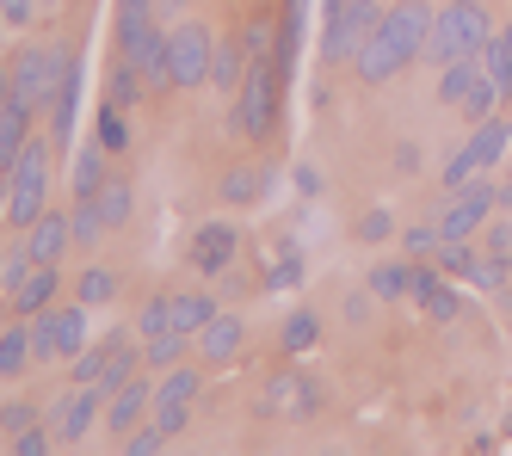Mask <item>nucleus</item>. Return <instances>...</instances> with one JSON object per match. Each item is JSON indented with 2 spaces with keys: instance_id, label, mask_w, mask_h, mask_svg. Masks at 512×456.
Returning <instances> with one entry per match:
<instances>
[{
  "instance_id": "obj_1",
  "label": "nucleus",
  "mask_w": 512,
  "mask_h": 456,
  "mask_svg": "<svg viewBox=\"0 0 512 456\" xmlns=\"http://www.w3.org/2000/svg\"><path fill=\"white\" fill-rule=\"evenodd\" d=\"M426 37H432V7L426 0H389V13L377 19V31L358 44V81L364 87H389L408 62L426 56Z\"/></svg>"
},
{
  "instance_id": "obj_2",
  "label": "nucleus",
  "mask_w": 512,
  "mask_h": 456,
  "mask_svg": "<svg viewBox=\"0 0 512 456\" xmlns=\"http://www.w3.org/2000/svg\"><path fill=\"white\" fill-rule=\"evenodd\" d=\"M284 81L290 74L278 68V56H253L247 62V81L235 87V136L266 148L278 136V118H284Z\"/></svg>"
},
{
  "instance_id": "obj_3",
  "label": "nucleus",
  "mask_w": 512,
  "mask_h": 456,
  "mask_svg": "<svg viewBox=\"0 0 512 456\" xmlns=\"http://www.w3.org/2000/svg\"><path fill=\"white\" fill-rule=\"evenodd\" d=\"M494 13H488V0H445V7L432 13V37H426V62L432 68H445L457 56H482V44L494 37Z\"/></svg>"
},
{
  "instance_id": "obj_4",
  "label": "nucleus",
  "mask_w": 512,
  "mask_h": 456,
  "mask_svg": "<svg viewBox=\"0 0 512 456\" xmlns=\"http://www.w3.org/2000/svg\"><path fill=\"white\" fill-rule=\"evenodd\" d=\"M50 167H56V142H50V136H31V142L19 148L13 173H7V204H0V216H7L19 235L50 210V204H44V198H50Z\"/></svg>"
},
{
  "instance_id": "obj_5",
  "label": "nucleus",
  "mask_w": 512,
  "mask_h": 456,
  "mask_svg": "<svg viewBox=\"0 0 512 456\" xmlns=\"http://www.w3.org/2000/svg\"><path fill=\"white\" fill-rule=\"evenodd\" d=\"M31 352H38V370L62 364V358H81L87 352V302L75 296L68 309H38L31 315Z\"/></svg>"
},
{
  "instance_id": "obj_6",
  "label": "nucleus",
  "mask_w": 512,
  "mask_h": 456,
  "mask_svg": "<svg viewBox=\"0 0 512 456\" xmlns=\"http://www.w3.org/2000/svg\"><path fill=\"white\" fill-rule=\"evenodd\" d=\"M167 56H173V93H198L210 87V62H216V31L204 19H173L167 31Z\"/></svg>"
},
{
  "instance_id": "obj_7",
  "label": "nucleus",
  "mask_w": 512,
  "mask_h": 456,
  "mask_svg": "<svg viewBox=\"0 0 512 456\" xmlns=\"http://www.w3.org/2000/svg\"><path fill=\"white\" fill-rule=\"evenodd\" d=\"M389 7H364V0H327V31H321V62L327 68H346L358 62V44L377 31Z\"/></svg>"
},
{
  "instance_id": "obj_8",
  "label": "nucleus",
  "mask_w": 512,
  "mask_h": 456,
  "mask_svg": "<svg viewBox=\"0 0 512 456\" xmlns=\"http://www.w3.org/2000/svg\"><path fill=\"white\" fill-rule=\"evenodd\" d=\"M7 68H13V93L44 111L50 93H56V81H62V68H68V50H56V44H19Z\"/></svg>"
},
{
  "instance_id": "obj_9",
  "label": "nucleus",
  "mask_w": 512,
  "mask_h": 456,
  "mask_svg": "<svg viewBox=\"0 0 512 456\" xmlns=\"http://www.w3.org/2000/svg\"><path fill=\"white\" fill-rule=\"evenodd\" d=\"M44 420L56 426L62 450L87 444V438H93V432L105 426V389H99V383H87V389H68V395H56V401L44 407Z\"/></svg>"
},
{
  "instance_id": "obj_10",
  "label": "nucleus",
  "mask_w": 512,
  "mask_h": 456,
  "mask_svg": "<svg viewBox=\"0 0 512 456\" xmlns=\"http://www.w3.org/2000/svg\"><path fill=\"white\" fill-rule=\"evenodd\" d=\"M494 210H500V185L475 179V185H463V192H451L445 210H438L432 222H438V235H445V241H475Z\"/></svg>"
},
{
  "instance_id": "obj_11",
  "label": "nucleus",
  "mask_w": 512,
  "mask_h": 456,
  "mask_svg": "<svg viewBox=\"0 0 512 456\" xmlns=\"http://www.w3.org/2000/svg\"><path fill=\"white\" fill-rule=\"evenodd\" d=\"M235 253H241V228L223 222V216H216V222H198L192 241H186V265H192L198 278H223L229 265H235Z\"/></svg>"
},
{
  "instance_id": "obj_12",
  "label": "nucleus",
  "mask_w": 512,
  "mask_h": 456,
  "mask_svg": "<svg viewBox=\"0 0 512 456\" xmlns=\"http://www.w3.org/2000/svg\"><path fill=\"white\" fill-rule=\"evenodd\" d=\"M149 413H155V376H130V383L124 389H112V401H105V432H112V438H130L142 420H149Z\"/></svg>"
},
{
  "instance_id": "obj_13",
  "label": "nucleus",
  "mask_w": 512,
  "mask_h": 456,
  "mask_svg": "<svg viewBox=\"0 0 512 456\" xmlns=\"http://www.w3.org/2000/svg\"><path fill=\"white\" fill-rule=\"evenodd\" d=\"M266 407L278 413V420H315L321 389L309 383V370H278L272 383H266Z\"/></svg>"
},
{
  "instance_id": "obj_14",
  "label": "nucleus",
  "mask_w": 512,
  "mask_h": 456,
  "mask_svg": "<svg viewBox=\"0 0 512 456\" xmlns=\"http://www.w3.org/2000/svg\"><path fill=\"white\" fill-rule=\"evenodd\" d=\"M25 247L38 265H62V253L75 247V210H44L38 222L25 228Z\"/></svg>"
},
{
  "instance_id": "obj_15",
  "label": "nucleus",
  "mask_w": 512,
  "mask_h": 456,
  "mask_svg": "<svg viewBox=\"0 0 512 456\" xmlns=\"http://www.w3.org/2000/svg\"><path fill=\"white\" fill-rule=\"evenodd\" d=\"M161 25H167V19H161ZM161 25L142 31L136 50H124V56L136 62V74H142V87H149V93H167V87H173V56H167V31H161Z\"/></svg>"
},
{
  "instance_id": "obj_16",
  "label": "nucleus",
  "mask_w": 512,
  "mask_h": 456,
  "mask_svg": "<svg viewBox=\"0 0 512 456\" xmlns=\"http://www.w3.org/2000/svg\"><path fill=\"white\" fill-rule=\"evenodd\" d=\"M192 346H198V358H204L210 370H223V364H235L241 346H247V321H241V315H216V321L192 339Z\"/></svg>"
},
{
  "instance_id": "obj_17",
  "label": "nucleus",
  "mask_w": 512,
  "mask_h": 456,
  "mask_svg": "<svg viewBox=\"0 0 512 456\" xmlns=\"http://www.w3.org/2000/svg\"><path fill=\"white\" fill-rule=\"evenodd\" d=\"M75 99H81V68H75V56H68L62 81H56V93H50V105H44V136H50L56 148H68V130H75Z\"/></svg>"
},
{
  "instance_id": "obj_18",
  "label": "nucleus",
  "mask_w": 512,
  "mask_h": 456,
  "mask_svg": "<svg viewBox=\"0 0 512 456\" xmlns=\"http://www.w3.org/2000/svg\"><path fill=\"white\" fill-rule=\"evenodd\" d=\"M469 155H475V167L482 173H494V167H506V148H512V118L506 111H494V118H482V124H469Z\"/></svg>"
},
{
  "instance_id": "obj_19",
  "label": "nucleus",
  "mask_w": 512,
  "mask_h": 456,
  "mask_svg": "<svg viewBox=\"0 0 512 456\" xmlns=\"http://www.w3.org/2000/svg\"><path fill=\"white\" fill-rule=\"evenodd\" d=\"M38 118H44V111H38V105H25L19 93L7 99V111H0V179L13 173V161H19V148L31 142V124H38Z\"/></svg>"
},
{
  "instance_id": "obj_20",
  "label": "nucleus",
  "mask_w": 512,
  "mask_h": 456,
  "mask_svg": "<svg viewBox=\"0 0 512 456\" xmlns=\"http://www.w3.org/2000/svg\"><path fill=\"white\" fill-rule=\"evenodd\" d=\"M272 192V173L260 167V161H235L229 173H223V185H216V198H223L229 210H247V204H260Z\"/></svg>"
},
{
  "instance_id": "obj_21",
  "label": "nucleus",
  "mask_w": 512,
  "mask_h": 456,
  "mask_svg": "<svg viewBox=\"0 0 512 456\" xmlns=\"http://www.w3.org/2000/svg\"><path fill=\"white\" fill-rule=\"evenodd\" d=\"M38 370V352H31V321H7L0 327V383H13V376H31Z\"/></svg>"
},
{
  "instance_id": "obj_22",
  "label": "nucleus",
  "mask_w": 512,
  "mask_h": 456,
  "mask_svg": "<svg viewBox=\"0 0 512 456\" xmlns=\"http://www.w3.org/2000/svg\"><path fill=\"white\" fill-rule=\"evenodd\" d=\"M149 25H161L155 0H118V7H112V50H136Z\"/></svg>"
},
{
  "instance_id": "obj_23",
  "label": "nucleus",
  "mask_w": 512,
  "mask_h": 456,
  "mask_svg": "<svg viewBox=\"0 0 512 456\" xmlns=\"http://www.w3.org/2000/svg\"><path fill=\"white\" fill-rule=\"evenodd\" d=\"M56 284H62V265H31V278L7 296V302H13V315L31 321L38 309H50V302H56Z\"/></svg>"
},
{
  "instance_id": "obj_24",
  "label": "nucleus",
  "mask_w": 512,
  "mask_h": 456,
  "mask_svg": "<svg viewBox=\"0 0 512 456\" xmlns=\"http://www.w3.org/2000/svg\"><path fill=\"white\" fill-rule=\"evenodd\" d=\"M186 358H198V346H192V333H186V327H161V333L142 339V364H149L155 376L173 370V364H186Z\"/></svg>"
},
{
  "instance_id": "obj_25",
  "label": "nucleus",
  "mask_w": 512,
  "mask_h": 456,
  "mask_svg": "<svg viewBox=\"0 0 512 456\" xmlns=\"http://www.w3.org/2000/svg\"><path fill=\"white\" fill-rule=\"evenodd\" d=\"M216 315H223V309H216V296H210V290H173V327H186L192 339H198Z\"/></svg>"
},
{
  "instance_id": "obj_26",
  "label": "nucleus",
  "mask_w": 512,
  "mask_h": 456,
  "mask_svg": "<svg viewBox=\"0 0 512 456\" xmlns=\"http://www.w3.org/2000/svg\"><path fill=\"white\" fill-rule=\"evenodd\" d=\"M142 93H149V87H142V74H136V62L124 56V50H112V62H105V99H112V105H136Z\"/></svg>"
},
{
  "instance_id": "obj_27",
  "label": "nucleus",
  "mask_w": 512,
  "mask_h": 456,
  "mask_svg": "<svg viewBox=\"0 0 512 456\" xmlns=\"http://www.w3.org/2000/svg\"><path fill=\"white\" fill-rule=\"evenodd\" d=\"M247 62H253V56H247V44H223V37H216V62H210V87L235 99V87L247 81Z\"/></svg>"
},
{
  "instance_id": "obj_28",
  "label": "nucleus",
  "mask_w": 512,
  "mask_h": 456,
  "mask_svg": "<svg viewBox=\"0 0 512 456\" xmlns=\"http://www.w3.org/2000/svg\"><path fill=\"white\" fill-rule=\"evenodd\" d=\"M278 346H284V358L315 352V346H321V315H315V309H290V315H284V333H278Z\"/></svg>"
},
{
  "instance_id": "obj_29",
  "label": "nucleus",
  "mask_w": 512,
  "mask_h": 456,
  "mask_svg": "<svg viewBox=\"0 0 512 456\" xmlns=\"http://www.w3.org/2000/svg\"><path fill=\"white\" fill-rule=\"evenodd\" d=\"M93 142H99L105 155L118 161L124 148H130V111H124V105H112V99H105V105H99V118H93Z\"/></svg>"
},
{
  "instance_id": "obj_30",
  "label": "nucleus",
  "mask_w": 512,
  "mask_h": 456,
  "mask_svg": "<svg viewBox=\"0 0 512 456\" xmlns=\"http://www.w3.org/2000/svg\"><path fill=\"white\" fill-rule=\"evenodd\" d=\"M475 81H482V56H457V62L438 68V99L457 111V105H463V93H469Z\"/></svg>"
},
{
  "instance_id": "obj_31",
  "label": "nucleus",
  "mask_w": 512,
  "mask_h": 456,
  "mask_svg": "<svg viewBox=\"0 0 512 456\" xmlns=\"http://www.w3.org/2000/svg\"><path fill=\"white\" fill-rule=\"evenodd\" d=\"M438 272L445 278H457V284H469L475 278V265H482V241H438Z\"/></svg>"
},
{
  "instance_id": "obj_32",
  "label": "nucleus",
  "mask_w": 512,
  "mask_h": 456,
  "mask_svg": "<svg viewBox=\"0 0 512 456\" xmlns=\"http://www.w3.org/2000/svg\"><path fill=\"white\" fill-rule=\"evenodd\" d=\"M500 105H506V99H500V81H494V74L482 68V81H475V87L463 93V105H457V118H463V124H482V118H494Z\"/></svg>"
},
{
  "instance_id": "obj_33",
  "label": "nucleus",
  "mask_w": 512,
  "mask_h": 456,
  "mask_svg": "<svg viewBox=\"0 0 512 456\" xmlns=\"http://www.w3.org/2000/svg\"><path fill=\"white\" fill-rule=\"evenodd\" d=\"M99 210H105V222H112V228H124L136 216V185L124 173H112V179L99 185Z\"/></svg>"
},
{
  "instance_id": "obj_34",
  "label": "nucleus",
  "mask_w": 512,
  "mask_h": 456,
  "mask_svg": "<svg viewBox=\"0 0 512 456\" xmlns=\"http://www.w3.org/2000/svg\"><path fill=\"white\" fill-rule=\"evenodd\" d=\"M112 179V167H105V148L87 142L81 155H75V198H99V185Z\"/></svg>"
},
{
  "instance_id": "obj_35",
  "label": "nucleus",
  "mask_w": 512,
  "mask_h": 456,
  "mask_svg": "<svg viewBox=\"0 0 512 456\" xmlns=\"http://www.w3.org/2000/svg\"><path fill=\"white\" fill-rule=\"evenodd\" d=\"M371 296L377 302H408V259H377L371 265Z\"/></svg>"
},
{
  "instance_id": "obj_36",
  "label": "nucleus",
  "mask_w": 512,
  "mask_h": 456,
  "mask_svg": "<svg viewBox=\"0 0 512 456\" xmlns=\"http://www.w3.org/2000/svg\"><path fill=\"white\" fill-rule=\"evenodd\" d=\"M105 235H112V222H105V210H99V198H75V247H99Z\"/></svg>"
},
{
  "instance_id": "obj_37",
  "label": "nucleus",
  "mask_w": 512,
  "mask_h": 456,
  "mask_svg": "<svg viewBox=\"0 0 512 456\" xmlns=\"http://www.w3.org/2000/svg\"><path fill=\"white\" fill-rule=\"evenodd\" d=\"M75 296L87 302V309H99V302H112V296H118V272H112V265H99V259H93L87 272L75 278Z\"/></svg>"
},
{
  "instance_id": "obj_38",
  "label": "nucleus",
  "mask_w": 512,
  "mask_h": 456,
  "mask_svg": "<svg viewBox=\"0 0 512 456\" xmlns=\"http://www.w3.org/2000/svg\"><path fill=\"white\" fill-rule=\"evenodd\" d=\"M290 284H303V247L297 241H284L278 259H272V272H266V290H290Z\"/></svg>"
},
{
  "instance_id": "obj_39",
  "label": "nucleus",
  "mask_w": 512,
  "mask_h": 456,
  "mask_svg": "<svg viewBox=\"0 0 512 456\" xmlns=\"http://www.w3.org/2000/svg\"><path fill=\"white\" fill-rule=\"evenodd\" d=\"M161 327H173V290H155V296L136 309V339H149V333H161Z\"/></svg>"
},
{
  "instance_id": "obj_40",
  "label": "nucleus",
  "mask_w": 512,
  "mask_h": 456,
  "mask_svg": "<svg viewBox=\"0 0 512 456\" xmlns=\"http://www.w3.org/2000/svg\"><path fill=\"white\" fill-rule=\"evenodd\" d=\"M475 179H482V167H475L469 148H457V155L438 167V185H445V198H451V192H463V185H475Z\"/></svg>"
},
{
  "instance_id": "obj_41",
  "label": "nucleus",
  "mask_w": 512,
  "mask_h": 456,
  "mask_svg": "<svg viewBox=\"0 0 512 456\" xmlns=\"http://www.w3.org/2000/svg\"><path fill=\"white\" fill-rule=\"evenodd\" d=\"M482 253H500V259H512V210H494L488 222H482Z\"/></svg>"
},
{
  "instance_id": "obj_42",
  "label": "nucleus",
  "mask_w": 512,
  "mask_h": 456,
  "mask_svg": "<svg viewBox=\"0 0 512 456\" xmlns=\"http://www.w3.org/2000/svg\"><path fill=\"white\" fill-rule=\"evenodd\" d=\"M38 420H44V413L31 407V401H19V395H13V401H0V438H7V444H13L25 426H38Z\"/></svg>"
},
{
  "instance_id": "obj_43",
  "label": "nucleus",
  "mask_w": 512,
  "mask_h": 456,
  "mask_svg": "<svg viewBox=\"0 0 512 456\" xmlns=\"http://www.w3.org/2000/svg\"><path fill=\"white\" fill-rule=\"evenodd\" d=\"M438 241H445V235H438V222H408V228H401V247H408V259H432Z\"/></svg>"
},
{
  "instance_id": "obj_44",
  "label": "nucleus",
  "mask_w": 512,
  "mask_h": 456,
  "mask_svg": "<svg viewBox=\"0 0 512 456\" xmlns=\"http://www.w3.org/2000/svg\"><path fill=\"white\" fill-rule=\"evenodd\" d=\"M420 309H426V321H438V327H445V321H463V296H457L451 284H438V290L420 302Z\"/></svg>"
},
{
  "instance_id": "obj_45",
  "label": "nucleus",
  "mask_w": 512,
  "mask_h": 456,
  "mask_svg": "<svg viewBox=\"0 0 512 456\" xmlns=\"http://www.w3.org/2000/svg\"><path fill=\"white\" fill-rule=\"evenodd\" d=\"M395 235H401V222H395L389 210H371V216L358 222V241H364V247H383V241H395Z\"/></svg>"
},
{
  "instance_id": "obj_46",
  "label": "nucleus",
  "mask_w": 512,
  "mask_h": 456,
  "mask_svg": "<svg viewBox=\"0 0 512 456\" xmlns=\"http://www.w3.org/2000/svg\"><path fill=\"white\" fill-rule=\"evenodd\" d=\"M149 420H155L167 438H179V432L192 426V401H155V413H149Z\"/></svg>"
},
{
  "instance_id": "obj_47",
  "label": "nucleus",
  "mask_w": 512,
  "mask_h": 456,
  "mask_svg": "<svg viewBox=\"0 0 512 456\" xmlns=\"http://www.w3.org/2000/svg\"><path fill=\"white\" fill-rule=\"evenodd\" d=\"M167 444H173V438H167V432H161L155 420H142V426H136V432L124 438V450H130V456H161Z\"/></svg>"
},
{
  "instance_id": "obj_48",
  "label": "nucleus",
  "mask_w": 512,
  "mask_h": 456,
  "mask_svg": "<svg viewBox=\"0 0 512 456\" xmlns=\"http://www.w3.org/2000/svg\"><path fill=\"white\" fill-rule=\"evenodd\" d=\"M506 278H512V259H500V253H482V265H475V290H506Z\"/></svg>"
},
{
  "instance_id": "obj_49",
  "label": "nucleus",
  "mask_w": 512,
  "mask_h": 456,
  "mask_svg": "<svg viewBox=\"0 0 512 456\" xmlns=\"http://www.w3.org/2000/svg\"><path fill=\"white\" fill-rule=\"evenodd\" d=\"M371 302H377V296H371V284H364V290H346V302H340V315H346V321L358 327V321H371Z\"/></svg>"
},
{
  "instance_id": "obj_50",
  "label": "nucleus",
  "mask_w": 512,
  "mask_h": 456,
  "mask_svg": "<svg viewBox=\"0 0 512 456\" xmlns=\"http://www.w3.org/2000/svg\"><path fill=\"white\" fill-rule=\"evenodd\" d=\"M290 185H297L303 198H321V167H315V161H303V167H290Z\"/></svg>"
},
{
  "instance_id": "obj_51",
  "label": "nucleus",
  "mask_w": 512,
  "mask_h": 456,
  "mask_svg": "<svg viewBox=\"0 0 512 456\" xmlns=\"http://www.w3.org/2000/svg\"><path fill=\"white\" fill-rule=\"evenodd\" d=\"M31 13H38V0H0V19L7 25H31Z\"/></svg>"
},
{
  "instance_id": "obj_52",
  "label": "nucleus",
  "mask_w": 512,
  "mask_h": 456,
  "mask_svg": "<svg viewBox=\"0 0 512 456\" xmlns=\"http://www.w3.org/2000/svg\"><path fill=\"white\" fill-rule=\"evenodd\" d=\"M395 173H401V179H420V148H414V142L395 148Z\"/></svg>"
},
{
  "instance_id": "obj_53",
  "label": "nucleus",
  "mask_w": 512,
  "mask_h": 456,
  "mask_svg": "<svg viewBox=\"0 0 512 456\" xmlns=\"http://www.w3.org/2000/svg\"><path fill=\"white\" fill-rule=\"evenodd\" d=\"M494 50H500V56H506V62H512V19H506V25H500V31H494Z\"/></svg>"
},
{
  "instance_id": "obj_54",
  "label": "nucleus",
  "mask_w": 512,
  "mask_h": 456,
  "mask_svg": "<svg viewBox=\"0 0 512 456\" xmlns=\"http://www.w3.org/2000/svg\"><path fill=\"white\" fill-rule=\"evenodd\" d=\"M155 7H161V19L173 25V19H186V0H155Z\"/></svg>"
},
{
  "instance_id": "obj_55",
  "label": "nucleus",
  "mask_w": 512,
  "mask_h": 456,
  "mask_svg": "<svg viewBox=\"0 0 512 456\" xmlns=\"http://www.w3.org/2000/svg\"><path fill=\"white\" fill-rule=\"evenodd\" d=\"M7 99H13V68H0V111H7Z\"/></svg>"
},
{
  "instance_id": "obj_56",
  "label": "nucleus",
  "mask_w": 512,
  "mask_h": 456,
  "mask_svg": "<svg viewBox=\"0 0 512 456\" xmlns=\"http://www.w3.org/2000/svg\"><path fill=\"white\" fill-rule=\"evenodd\" d=\"M7 321H13V302H7V309H0V327H7Z\"/></svg>"
},
{
  "instance_id": "obj_57",
  "label": "nucleus",
  "mask_w": 512,
  "mask_h": 456,
  "mask_svg": "<svg viewBox=\"0 0 512 456\" xmlns=\"http://www.w3.org/2000/svg\"><path fill=\"white\" fill-rule=\"evenodd\" d=\"M0 278H7V253H0Z\"/></svg>"
},
{
  "instance_id": "obj_58",
  "label": "nucleus",
  "mask_w": 512,
  "mask_h": 456,
  "mask_svg": "<svg viewBox=\"0 0 512 456\" xmlns=\"http://www.w3.org/2000/svg\"><path fill=\"white\" fill-rule=\"evenodd\" d=\"M506 210H512V204H506Z\"/></svg>"
}]
</instances>
